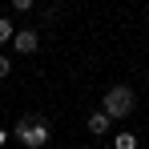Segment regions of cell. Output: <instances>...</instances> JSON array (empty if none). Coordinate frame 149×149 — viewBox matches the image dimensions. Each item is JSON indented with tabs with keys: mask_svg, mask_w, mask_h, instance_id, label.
<instances>
[{
	"mask_svg": "<svg viewBox=\"0 0 149 149\" xmlns=\"http://www.w3.org/2000/svg\"><path fill=\"white\" fill-rule=\"evenodd\" d=\"M16 141H24L28 149H40L49 141V125L40 121V117H20L16 121Z\"/></svg>",
	"mask_w": 149,
	"mask_h": 149,
	"instance_id": "obj_1",
	"label": "cell"
},
{
	"mask_svg": "<svg viewBox=\"0 0 149 149\" xmlns=\"http://www.w3.org/2000/svg\"><path fill=\"white\" fill-rule=\"evenodd\" d=\"M129 113H133V89H129V85L109 89V93H105V117L113 121V117H129Z\"/></svg>",
	"mask_w": 149,
	"mask_h": 149,
	"instance_id": "obj_2",
	"label": "cell"
},
{
	"mask_svg": "<svg viewBox=\"0 0 149 149\" xmlns=\"http://www.w3.org/2000/svg\"><path fill=\"white\" fill-rule=\"evenodd\" d=\"M16 52H36V32H32V28L16 32Z\"/></svg>",
	"mask_w": 149,
	"mask_h": 149,
	"instance_id": "obj_3",
	"label": "cell"
},
{
	"mask_svg": "<svg viewBox=\"0 0 149 149\" xmlns=\"http://www.w3.org/2000/svg\"><path fill=\"white\" fill-rule=\"evenodd\" d=\"M89 129H93V133H105V129H109V117H105V113H93V117H89Z\"/></svg>",
	"mask_w": 149,
	"mask_h": 149,
	"instance_id": "obj_4",
	"label": "cell"
},
{
	"mask_svg": "<svg viewBox=\"0 0 149 149\" xmlns=\"http://www.w3.org/2000/svg\"><path fill=\"white\" fill-rule=\"evenodd\" d=\"M117 149H137V137H133V133H121V137H117Z\"/></svg>",
	"mask_w": 149,
	"mask_h": 149,
	"instance_id": "obj_5",
	"label": "cell"
},
{
	"mask_svg": "<svg viewBox=\"0 0 149 149\" xmlns=\"http://www.w3.org/2000/svg\"><path fill=\"white\" fill-rule=\"evenodd\" d=\"M12 8H16V12H28V8H32V0H12Z\"/></svg>",
	"mask_w": 149,
	"mask_h": 149,
	"instance_id": "obj_6",
	"label": "cell"
},
{
	"mask_svg": "<svg viewBox=\"0 0 149 149\" xmlns=\"http://www.w3.org/2000/svg\"><path fill=\"white\" fill-rule=\"evenodd\" d=\"M8 32H12V28H8V20H0V45L8 40Z\"/></svg>",
	"mask_w": 149,
	"mask_h": 149,
	"instance_id": "obj_7",
	"label": "cell"
},
{
	"mask_svg": "<svg viewBox=\"0 0 149 149\" xmlns=\"http://www.w3.org/2000/svg\"><path fill=\"white\" fill-rule=\"evenodd\" d=\"M0 77H8V56H0Z\"/></svg>",
	"mask_w": 149,
	"mask_h": 149,
	"instance_id": "obj_8",
	"label": "cell"
},
{
	"mask_svg": "<svg viewBox=\"0 0 149 149\" xmlns=\"http://www.w3.org/2000/svg\"><path fill=\"white\" fill-rule=\"evenodd\" d=\"M4 141H8V133H4V129H0V145H4Z\"/></svg>",
	"mask_w": 149,
	"mask_h": 149,
	"instance_id": "obj_9",
	"label": "cell"
}]
</instances>
